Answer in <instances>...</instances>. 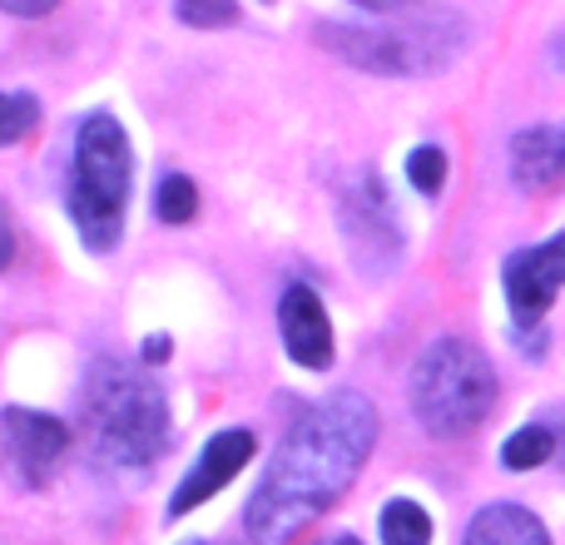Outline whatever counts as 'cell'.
Masks as SVG:
<instances>
[{"label": "cell", "mask_w": 565, "mask_h": 545, "mask_svg": "<svg viewBox=\"0 0 565 545\" xmlns=\"http://www.w3.org/2000/svg\"><path fill=\"white\" fill-rule=\"evenodd\" d=\"M407 179H412V189H417V194L437 199L441 184H447V154H441L437 145L412 149V154H407Z\"/></svg>", "instance_id": "cell-17"}, {"label": "cell", "mask_w": 565, "mask_h": 545, "mask_svg": "<svg viewBox=\"0 0 565 545\" xmlns=\"http://www.w3.org/2000/svg\"><path fill=\"white\" fill-rule=\"evenodd\" d=\"M467 40L451 10H397L392 20L377 25H322L318 45L332 50L338 60L372 75H431V70H447L451 55Z\"/></svg>", "instance_id": "cell-4"}, {"label": "cell", "mask_w": 565, "mask_h": 545, "mask_svg": "<svg viewBox=\"0 0 565 545\" xmlns=\"http://www.w3.org/2000/svg\"><path fill=\"white\" fill-rule=\"evenodd\" d=\"M342 238L352 244L362 272H387L402 258L397 209H392V194L382 189V179L372 169L362 179H352V189L342 194Z\"/></svg>", "instance_id": "cell-6"}, {"label": "cell", "mask_w": 565, "mask_h": 545, "mask_svg": "<svg viewBox=\"0 0 565 545\" xmlns=\"http://www.w3.org/2000/svg\"><path fill=\"white\" fill-rule=\"evenodd\" d=\"M461 545H551V536L536 521V511L516 506V501H491L471 516Z\"/></svg>", "instance_id": "cell-12"}, {"label": "cell", "mask_w": 565, "mask_h": 545, "mask_svg": "<svg viewBox=\"0 0 565 545\" xmlns=\"http://www.w3.org/2000/svg\"><path fill=\"white\" fill-rule=\"evenodd\" d=\"M412 417L441 441L471 437L497 407V372L487 352L467 338H437L417 357L407 382Z\"/></svg>", "instance_id": "cell-5"}, {"label": "cell", "mask_w": 565, "mask_h": 545, "mask_svg": "<svg viewBox=\"0 0 565 545\" xmlns=\"http://www.w3.org/2000/svg\"><path fill=\"white\" fill-rule=\"evenodd\" d=\"M501 282H507V302H511L516 328L521 332L541 328V318L551 312L556 292L565 288V234L546 238V244H536V248L511 254L507 268H501Z\"/></svg>", "instance_id": "cell-8"}, {"label": "cell", "mask_w": 565, "mask_h": 545, "mask_svg": "<svg viewBox=\"0 0 565 545\" xmlns=\"http://www.w3.org/2000/svg\"><path fill=\"white\" fill-rule=\"evenodd\" d=\"M85 437L109 467L139 471L169 447V402L145 367L99 357L85 377Z\"/></svg>", "instance_id": "cell-2"}, {"label": "cell", "mask_w": 565, "mask_h": 545, "mask_svg": "<svg viewBox=\"0 0 565 545\" xmlns=\"http://www.w3.org/2000/svg\"><path fill=\"white\" fill-rule=\"evenodd\" d=\"M189 545H204V541H189Z\"/></svg>", "instance_id": "cell-25"}, {"label": "cell", "mask_w": 565, "mask_h": 545, "mask_svg": "<svg viewBox=\"0 0 565 545\" xmlns=\"http://www.w3.org/2000/svg\"><path fill=\"white\" fill-rule=\"evenodd\" d=\"M377 531H382V545H431V516L407 496L382 506Z\"/></svg>", "instance_id": "cell-14"}, {"label": "cell", "mask_w": 565, "mask_h": 545, "mask_svg": "<svg viewBox=\"0 0 565 545\" xmlns=\"http://www.w3.org/2000/svg\"><path fill=\"white\" fill-rule=\"evenodd\" d=\"M70 451V427L50 412L30 407H6L0 412V467L25 487H40L50 471L65 461Z\"/></svg>", "instance_id": "cell-7"}, {"label": "cell", "mask_w": 565, "mask_h": 545, "mask_svg": "<svg viewBox=\"0 0 565 545\" xmlns=\"http://www.w3.org/2000/svg\"><path fill=\"white\" fill-rule=\"evenodd\" d=\"M511 179L526 194H551L565 184V125H536L511 139Z\"/></svg>", "instance_id": "cell-11"}, {"label": "cell", "mask_w": 565, "mask_h": 545, "mask_svg": "<svg viewBox=\"0 0 565 545\" xmlns=\"http://www.w3.org/2000/svg\"><path fill=\"white\" fill-rule=\"evenodd\" d=\"M154 214L164 218V224H189V218L199 214V189L189 174H164L159 179V194H154Z\"/></svg>", "instance_id": "cell-16"}, {"label": "cell", "mask_w": 565, "mask_h": 545, "mask_svg": "<svg viewBox=\"0 0 565 545\" xmlns=\"http://www.w3.org/2000/svg\"><path fill=\"white\" fill-rule=\"evenodd\" d=\"M10 258H15V228H10V214L0 204V272L10 268Z\"/></svg>", "instance_id": "cell-20"}, {"label": "cell", "mask_w": 565, "mask_h": 545, "mask_svg": "<svg viewBox=\"0 0 565 545\" xmlns=\"http://www.w3.org/2000/svg\"><path fill=\"white\" fill-rule=\"evenodd\" d=\"M179 20L194 30H224L238 20L234 0H179Z\"/></svg>", "instance_id": "cell-18"}, {"label": "cell", "mask_w": 565, "mask_h": 545, "mask_svg": "<svg viewBox=\"0 0 565 545\" xmlns=\"http://www.w3.org/2000/svg\"><path fill=\"white\" fill-rule=\"evenodd\" d=\"M551 457H556V431H551V421H531V427L511 431L507 447H501V467L507 471H536V467H546Z\"/></svg>", "instance_id": "cell-13"}, {"label": "cell", "mask_w": 565, "mask_h": 545, "mask_svg": "<svg viewBox=\"0 0 565 545\" xmlns=\"http://www.w3.org/2000/svg\"><path fill=\"white\" fill-rule=\"evenodd\" d=\"M551 431H556V457L565 461V412H556V417H551Z\"/></svg>", "instance_id": "cell-23"}, {"label": "cell", "mask_w": 565, "mask_h": 545, "mask_svg": "<svg viewBox=\"0 0 565 545\" xmlns=\"http://www.w3.org/2000/svg\"><path fill=\"white\" fill-rule=\"evenodd\" d=\"M328 545H362V541H358V536H332Z\"/></svg>", "instance_id": "cell-24"}, {"label": "cell", "mask_w": 565, "mask_h": 545, "mask_svg": "<svg viewBox=\"0 0 565 545\" xmlns=\"http://www.w3.org/2000/svg\"><path fill=\"white\" fill-rule=\"evenodd\" d=\"M129 179H135V154H129V135L109 109L79 119L75 135V164H70L65 209L75 218L79 238L89 254H109L125 234V209H129Z\"/></svg>", "instance_id": "cell-3"}, {"label": "cell", "mask_w": 565, "mask_h": 545, "mask_svg": "<svg viewBox=\"0 0 565 545\" xmlns=\"http://www.w3.org/2000/svg\"><path fill=\"white\" fill-rule=\"evenodd\" d=\"M169 357V338H149L145 342V362H164Z\"/></svg>", "instance_id": "cell-22"}, {"label": "cell", "mask_w": 565, "mask_h": 545, "mask_svg": "<svg viewBox=\"0 0 565 545\" xmlns=\"http://www.w3.org/2000/svg\"><path fill=\"white\" fill-rule=\"evenodd\" d=\"M352 6L362 10H377V15H397V10H412L417 0H352Z\"/></svg>", "instance_id": "cell-21"}, {"label": "cell", "mask_w": 565, "mask_h": 545, "mask_svg": "<svg viewBox=\"0 0 565 545\" xmlns=\"http://www.w3.org/2000/svg\"><path fill=\"white\" fill-rule=\"evenodd\" d=\"M377 441V412L362 392H332L308 407L278 441L264 487L248 496L244 531L254 545H288L302 526L332 511L358 481Z\"/></svg>", "instance_id": "cell-1"}, {"label": "cell", "mask_w": 565, "mask_h": 545, "mask_svg": "<svg viewBox=\"0 0 565 545\" xmlns=\"http://www.w3.org/2000/svg\"><path fill=\"white\" fill-rule=\"evenodd\" d=\"M40 125V99L25 89H0V149L20 145Z\"/></svg>", "instance_id": "cell-15"}, {"label": "cell", "mask_w": 565, "mask_h": 545, "mask_svg": "<svg viewBox=\"0 0 565 545\" xmlns=\"http://www.w3.org/2000/svg\"><path fill=\"white\" fill-rule=\"evenodd\" d=\"M278 332L282 348L298 367L308 372H328L332 367V322L322 298L308 288V282H292L288 292L278 298Z\"/></svg>", "instance_id": "cell-10"}, {"label": "cell", "mask_w": 565, "mask_h": 545, "mask_svg": "<svg viewBox=\"0 0 565 545\" xmlns=\"http://www.w3.org/2000/svg\"><path fill=\"white\" fill-rule=\"evenodd\" d=\"M60 0H0V10H10V15H50Z\"/></svg>", "instance_id": "cell-19"}, {"label": "cell", "mask_w": 565, "mask_h": 545, "mask_svg": "<svg viewBox=\"0 0 565 545\" xmlns=\"http://www.w3.org/2000/svg\"><path fill=\"white\" fill-rule=\"evenodd\" d=\"M258 441L248 427H234V431H218V437H209L204 457L194 461V471H189L184 481L174 487V496H169V516H184V511L204 506L209 496H218V491L228 487V481L238 477V471L254 461Z\"/></svg>", "instance_id": "cell-9"}]
</instances>
